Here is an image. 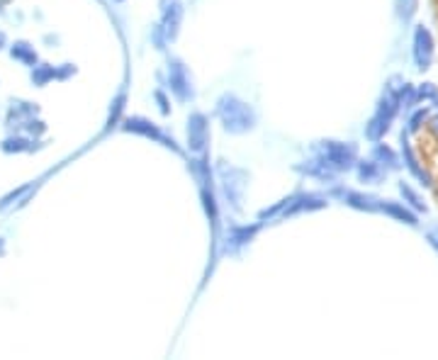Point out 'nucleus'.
Returning a JSON list of instances; mask_svg holds the SVG:
<instances>
[{"label": "nucleus", "instance_id": "f257e3e1", "mask_svg": "<svg viewBox=\"0 0 438 360\" xmlns=\"http://www.w3.org/2000/svg\"><path fill=\"white\" fill-rule=\"evenodd\" d=\"M405 97H409V102H414V95H412V88L407 86L402 78H390V83L385 86V93H382V97L377 100V107H375V115L370 117V122L366 125V136L370 141H380L382 136L387 134V130H390L392 120H395L397 110H400V105L405 102Z\"/></svg>", "mask_w": 438, "mask_h": 360}, {"label": "nucleus", "instance_id": "f03ea898", "mask_svg": "<svg viewBox=\"0 0 438 360\" xmlns=\"http://www.w3.org/2000/svg\"><path fill=\"white\" fill-rule=\"evenodd\" d=\"M217 117L229 134H246L256 127L253 107L236 97L234 93H224L217 100Z\"/></svg>", "mask_w": 438, "mask_h": 360}, {"label": "nucleus", "instance_id": "7ed1b4c3", "mask_svg": "<svg viewBox=\"0 0 438 360\" xmlns=\"http://www.w3.org/2000/svg\"><path fill=\"white\" fill-rule=\"evenodd\" d=\"M314 156L334 173H346L356 166L358 149L351 141H336V139H322L314 144Z\"/></svg>", "mask_w": 438, "mask_h": 360}, {"label": "nucleus", "instance_id": "20e7f679", "mask_svg": "<svg viewBox=\"0 0 438 360\" xmlns=\"http://www.w3.org/2000/svg\"><path fill=\"white\" fill-rule=\"evenodd\" d=\"M217 173H219L221 187H224L226 200H229L231 205H234L236 210H239V207H241V200H244V190H246V180H249V175H246L241 169H234V166L224 164V161L219 164Z\"/></svg>", "mask_w": 438, "mask_h": 360}, {"label": "nucleus", "instance_id": "39448f33", "mask_svg": "<svg viewBox=\"0 0 438 360\" xmlns=\"http://www.w3.org/2000/svg\"><path fill=\"white\" fill-rule=\"evenodd\" d=\"M412 54H414V63L419 71H426L431 68V61H434V54H436V42H434V34L419 24L414 29V47H412Z\"/></svg>", "mask_w": 438, "mask_h": 360}, {"label": "nucleus", "instance_id": "423d86ee", "mask_svg": "<svg viewBox=\"0 0 438 360\" xmlns=\"http://www.w3.org/2000/svg\"><path fill=\"white\" fill-rule=\"evenodd\" d=\"M122 130L132 132V134L146 136V139H154V141H159V144L169 146V149H173V151H178V154H180V149L175 146V141L169 139V136H166L164 132H161L159 127L154 125V122L146 120V117H127L125 125H122Z\"/></svg>", "mask_w": 438, "mask_h": 360}, {"label": "nucleus", "instance_id": "0eeeda50", "mask_svg": "<svg viewBox=\"0 0 438 360\" xmlns=\"http://www.w3.org/2000/svg\"><path fill=\"white\" fill-rule=\"evenodd\" d=\"M169 86L180 102H188L193 97V86H190L188 71H185V66L178 58H171L169 61Z\"/></svg>", "mask_w": 438, "mask_h": 360}, {"label": "nucleus", "instance_id": "6e6552de", "mask_svg": "<svg viewBox=\"0 0 438 360\" xmlns=\"http://www.w3.org/2000/svg\"><path fill=\"white\" fill-rule=\"evenodd\" d=\"M161 22H164L166 37H178L180 22H183V3L180 0H161Z\"/></svg>", "mask_w": 438, "mask_h": 360}, {"label": "nucleus", "instance_id": "1a4fd4ad", "mask_svg": "<svg viewBox=\"0 0 438 360\" xmlns=\"http://www.w3.org/2000/svg\"><path fill=\"white\" fill-rule=\"evenodd\" d=\"M208 144V117L203 112H195L188 117V146L195 154H203Z\"/></svg>", "mask_w": 438, "mask_h": 360}, {"label": "nucleus", "instance_id": "9d476101", "mask_svg": "<svg viewBox=\"0 0 438 360\" xmlns=\"http://www.w3.org/2000/svg\"><path fill=\"white\" fill-rule=\"evenodd\" d=\"M327 207V200L322 195H314V192H302V195H292L290 202L285 205L283 217H292L299 214V212H312V210H322Z\"/></svg>", "mask_w": 438, "mask_h": 360}, {"label": "nucleus", "instance_id": "9b49d317", "mask_svg": "<svg viewBox=\"0 0 438 360\" xmlns=\"http://www.w3.org/2000/svg\"><path fill=\"white\" fill-rule=\"evenodd\" d=\"M334 195H338L348 207L361 212H380L382 200L375 195H366V192H356V190H334Z\"/></svg>", "mask_w": 438, "mask_h": 360}, {"label": "nucleus", "instance_id": "f8f14e48", "mask_svg": "<svg viewBox=\"0 0 438 360\" xmlns=\"http://www.w3.org/2000/svg\"><path fill=\"white\" fill-rule=\"evenodd\" d=\"M402 156H405L407 171H409V173L414 175V178L419 180L421 185L429 187L431 182H434V180H431V175H429V171H426L424 166H421V161L416 159V154L412 151V146H409V141H407V134H405V132H402Z\"/></svg>", "mask_w": 438, "mask_h": 360}, {"label": "nucleus", "instance_id": "ddd939ff", "mask_svg": "<svg viewBox=\"0 0 438 360\" xmlns=\"http://www.w3.org/2000/svg\"><path fill=\"white\" fill-rule=\"evenodd\" d=\"M356 173H358V180L361 182H368V185H377V182L385 180V173L387 171L382 169L377 161H356Z\"/></svg>", "mask_w": 438, "mask_h": 360}, {"label": "nucleus", "instance_id": "4468645a", "mask_svg": "<svg viewBox=\"0 0 438 360\" xmlns=\"http://www.w3.org/2000/svg\"><path fill=\"white\" fill-rule=\"evenodd\" d=\"M380 212H385V214H390L392 219L402 221V224H409V226H416V224H419V221H416V214H414V212H412L409 207L402 205V202L382 200Z\"/></svg>", "mask_w": 438, "mask_h": 360}, {"label": "nucleus", "instance_id": "2eb2a0df", "mask_svg": "<svg viewBox=\"0 0 438 360\" xmlns=\"http://www.w3.org/2000/svg\"><path fill=\"white\" fill-rule=\"evenodd\" d=\"M373 161H377L385 171H397L402 166L395 151L385 144H375V149H373Z\"/></svg>", "mask_w": 438, "mask_h": 360}, {"label": "nucleus", "instance_id": "dca6fc26", "mask_svg": "<svg viewBox=\"0 0 438 360\" xmlns=\"http://www.w3.org/2000/svg\"><path fill=\"white\" fill-rule=\"evenodd\" d=\"M10 56L27 63V66H34V63H37V52H34V47H29L27 42L13 44V47H10Z\"/></svg>", "mask_w": 438, "mask_h": 360}, {"label": "nucleus", "instance_id": "f3484780", "mask_svg": "<svg viewBox=\"0 0 438 360\" xmlns=\"http://www.w3.org/2000/svg\"><path fill=\"white\" fill-rule=\"evenodd\" d=\"M400 195L405 197V202H407V205L412 207V210H416V212H424V214H426V210H429V207H426V202L421 200V195H419V192H416V190H412V185H409V182H405V180L400 182Z\"/></svg>", "mask_w": 438, "mask_h": 360}, {"label": "nucleus", "instance_id": "a211bd4d", "mask_svg": "<svg viewBox=\"0 0 438 360\" xmlns=\"http://www.w3.org/2000/svg\"><path fill=\"white\" fill-rule=\"evenodd\" d=\"M256 231H258V224H253V226H236V229H231V236H229L231 246H241V244H246V241H251Z\"/></svg>", "mask_w": 438, "mask_h": 360}, {"label": "nucleus", "instance_id": "6ab92c4d", "mask_svg": "<svg viewBox=\"0 0 438 360\" xmlns=\"http://www.w3.org/2000/svg\"><path fill=\"white\" fill-rule=\"evenodd\" d=\"M52 78H56V68H54V66H47V63H42V66H34L32 81L37 83V86H47Z\"/></svg>", "mask_w": 438, "mask_h": 360}, {"label": "nucleus", "instance_id": "aec40b11", "mask_svg": "<svg viewBox=\"0 0 438 360\" xmlns=\"http://www.w3.org/2000/svg\"><path fill=\"white\" fill-rule=\"evenodd\" d=\"M416 3H419V0H397V15H400L405 22H409L416 13Z\"/></svg>", "mask_w": 438, "mask_h": 360}, {"label": "nucleus", "instance_id": "412c9836", "mask_svg": "<svg viewBox=\"0 0 438 360\" xmlns=\"http://www.w3.org/2000/svg\"><path fill=\"white\" fill-rule=\"evenodd\" d=\"M426 117H429V110H419V112H414V115H412V120H409V132H419L421 130V122L426 120Z\"/></svg>", "mask_w": 438, "mask_h": 360}, {"label": "nucleus", "instance_id": "4be33fe9", "mask_svg": "<svg viewBox=\"0 0 438 360\" xmlns=\"http://www.w3.org/2000/svg\"><path fill=\"white\" fill-rule=\"evenodd\" d=\"M27 141L24 139H5L3 144V151H27Z\"/></svg>", "mask_w": 438, "mask_h": 360}, {"label": "nucleus", "instance_id": "5701e85b", "mask_svg": "<svg viewBox=\"0 0 438 360\" xmlns=\"http://www.w3.org/2000/svg\"><path fill=\"white\" fill-rule=\"evenodd\" d=\"M24 190H27V185H22V187H19V190H13V192H10V195H5L3 200H0V210H5V207H8V205H13V200H17V197L22 195Z\"/></svg>", "mask_w": 438, "mask_h": 360}, {"label": "nucleus", "instance_id": "b1692460", "mask_svg": "<svg viewBox=\"0 0 438 360\" xmlns=\"http://www.w3.org/2000/svg\"><path fill=\"white\" fill-rule=\"evenodd\" d=\"M122 102H125V95H120V97H117V100H115V110H112V112H110V122H107V127H112V125H115V122H117V120H120V112H122Z\"/></svg>", "mask_w": 438, "mask_h": 360}, {"label": "nucleus", "instance_id": "393cba45", "mask_svg": "<svg viewBox=\"0 0 438 360\" xmlns=\"http://www.w3.org/2000/svg\"><path fill=\"white\" fill-rule=\"evenodd\" d=\"M154 97H156V100H159V105H161V112H164V115H169V112H171V107H169V102H166L164 93H161V91H156V93H154Z\"/></svg>", "mask_w": 438, "mask_h": 360}, {"label": "nucleus", "instance_id": "a878e982", "mask_svg": "<svg viewBox=\"0 0 438 360\" xmlns=\"http://www.w3.org/2000/svg\"><path fill=\"white\" fill-rule=\"evenodd\" d=\"M429 130L434 132V136L438 139V115H436V117H431V122H429Z\"/></svg>", "mask_w": 438, "mask_h": 360}, {"label": "nucleus", "instance_id": "bb28decb", "mask_svg": "<svg viewBox=\"0 0 438 360\" xmlns=\"http://www.w3.org/2000/svg\"><path fill=\"white\" fill-rule=\"evenodd\" d=\"M0 47H5V34L0 32Z\"/></svg>", "mask_w": 438, "mask_h": 360}, {"label": "nucleus", "instance_id": "cd10ccee", "mask_svg": "<svg viewBox=\"0 0 438 360\" xmlns=\"http://www.w3.org/2000/svg\"><path fill=\"white\" fill-rule=\"evenodd\" d=\"M115 3H122V0H115Z\"/></svg>", "mask_w": 438, "mask_h": 360}]
</instances>
